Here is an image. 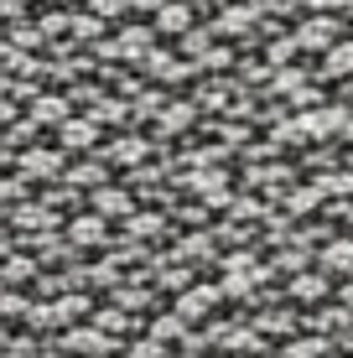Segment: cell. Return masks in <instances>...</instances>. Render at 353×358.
Masks as SVG:
<instances>
[{"instance_id":"obj_7","label":"cell","mask_w":353,"mask_h":358,"mask_svg":"<svg viewBox=\"0 0 353 358\" xmlns=\"http://www.w3.org/2000/svg\"><path fill=\"white\" fill-rule=\"evenodd\" d=\"M73 239H83V244H99V239H104V224H99V218H83V224H73Z\"/></svg>"},{"instance_id":"obj_3","label":"cell","mask_w":353,"mask_h":358,"mask_svg":"<svg viewBox=\"0 0 353 358\" xmlns=\"http://www.w3.org/2000/svg\"><path fill=\"white\" fill-rule=\"evenodd\" d=\"M322 73H327V78H343V73H353V47H338V52L322 63Z\"/></svg>"},{"instance_id":"obj_13","label":"cell","mask_w":353,"mask_h":358,"mask_svg":"<svg viewBox=\"0 0 353 358\" xmlns=\"http://www.w3.org/2000/svg\"><path fill=\"white\" fill-rule=\"evenodd\" d=\"M312 6H333V0H312Z\"/></svg>"},{"instance_id":"obj_11","label":"cell","mask_w":353,"mask_h":358,"mask_svg":"<svg viewBox=\"0 0 353 358\" xmlns=\"http://www.w3.org/2000/svg\"><path fill=\"white\" fill-rule=\"evenodd\" d=\"M120 156H125V162H136V156H141V141H115V162H120Z\"/></svg>"},{"instance_id":"obj_1","label":"cell","mask_w":353,"mask_h":358,"mask_svg":"<svg viewBox=\"0 0 353 358\" xmlns=\"http://www.w3.org/2000/svg\"><path fill=\"white\" fill-rule=\"evenodd\" d=\"M218 301V296L213 291H187V296H182V301H177V317H187V322H198V317H208V306Z\"/></svg>"},{"instance_id":"obj_4","label":"cell","mask_w":353,"mask_h":358,"mask_svg":"<svg viewBox=\"0 0 353 358\" xmlns=\"http://www.w3.org/2000/svg\"><path fill=\"white\" fill-rule=\"evenodd\" d=\"M21 166H27V177H52V171H57V156H47V151H31Z\"/></svg>"},{"instance_id":"obj_10","label":"cell","mask_w":353,"mask_h":358,"mask_svg":"<svg viewBox=\"0 0 353 358\" xmlns=\"http://www.w3.org/2000/svg\"><path fill=\"white\" fill-rule=\"evenodd\" d=\"M99 208H104V213H125L130 197H125V192H99Z\"/></svg>"},{"instance_id":"obj_8","label":"cell","mask_w":353,"mask_h":358,"mask_svg":"<svg viewBox=\"0 0 353 358\" xmlns=\"http://www.w3.org/2000/svg\"><path fill=\"white\" fill-rule=\"evenodd\" d=\"M31 120H63V99H36Z\"/></svg>"},{"instance_id":"obj_12","label":"cell","mask_w":353,"mask_h":358,"mask_svg":"<svg viewBox=\"0 0 353 358\" xmlns=\"http://www.w3.org/2000/svg\"><path fill=\"white\" fill-rule=\"evenodd\" d=\"M151 332H156V338H177V332H182V327H177V317H161V322H156Z\"/></svg>"},{"instance_id":"obj_9","label":"cell","mask_w":353,"mask_h":358,"mask_svg":"<svg viewBox=\"0 0 353 358\" xmlns=\"http://www.w3.org/2000/svg\"><path fill=\"white\" fill-rule=\"evenodd\" d=\"M301 36H307V42H312V47H322V42H333V21H327V27H322V21H312V27H307V31H301Z\"/></svg>"},{"instance_id":"obj_6","label":"cell","mask_w":353,"mask_h":358,"mask_svg":"<svg viewBox=\"0 0 353 358\" xmlns=\"http://www.w3.org/2000/svg\"><path fill=\"white\" fill-rule=\"evenodd\" d=\"M63 141L73 145V151H83V145L94 141V125H89V120H83V125H63Z\"/></svg>"},{"instance_id":"obj_5","label":"cell","mask_w":353,"mask_h":358,"mask_svg":"<svg viewBox=\"0 0 353 358\" xmlns=\"http://www.w3.org/2000/svg\"><path fill=\"white\" fill-rule=\"evenodd\" d=\"M156 27H161V31H187V10H182V6L156 10Z\"/></svg>"},{"instance_id":"obj_2","label":"cell","mask_w":353,"mask_h":358,"mask_svg":"<svg viewBox=\"0 0 353 358\" xmlns=\"http://www.w3.org/2000/svg\"><path fill=\"white\" fill-rule=\"evenodd\" d=\"M322 265H327V270H343V275H353V239H338V244H327Z\"/></svg>"}]
</instances>
